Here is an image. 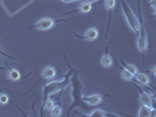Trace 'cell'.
<instances>
[{
    "label": "cell",
    "instance_id": "6da1fadb",
    "mask_svg": "<svg viewBox=\"0 0 156 117\" xmlns=\"http://www.w3.org/2000/svg\"><path fill=\"white\" fill-rule=\"evenodd\" d=\"M122 12H123L126 21L129 25V27L132 28V31L135 32V33H140V29H141L140 21H139L136 14L133 12V9L129 7V5H127L125 1H123V6H122Z\"/></svg>",
    "mask_w": 156,
    "mask_h": 117
},
{
    "label": "cell",
    "instance_id": "7a4b0ae2",
    "mask_svg": "<svg viewBox=\"0 0 156 117\" xmlns=\"http://www.w3.org/2000/svg\"><path fill=\"white\" fill-rule=\"evenodd\" d=\"M54 26V20L52 18H42L37 22L35 27L39 31H48Z\"/></svg>",
    "mask_w": 156,
    "mask_h": 117
},
{
    "label": "cell",
    "instance_id": "3957f363",
    "mask_svg": "<svg viewBox=\"0 0 156 117\" xmlns=\"http://www.w3.org/2000/svg\"><path fill=\"white\" fill-rule=\"evenodd\" d=\"M140 32L141 34L137 39V48L141 53H143L148 48V36H147V33L144 29H140Z\"/></svg>",
    "mask_w": 156,
    "mask_h": 117
},
{
    "label": "cell",
    "instance_id": "277c9868",
    "mask_svg": "<svg viewBox=\"0 0 156 117\" xmlns=\"http://www.w3.org/2000/svg\"><path fill=\"white\" fill-rule=\"evenodd\" d=\"M83 100L90 105H98L102 102V96L99 94H94L90 96H83Z\"/></svg>",
    "mask_w": 156,
    "mask_h": 117
},
{
    "label": "cell",
    "instance_id": "5b68a950",
    "mask_svg": "<svg viewBox=\"0 0 156 117\" xmlns=\"http://www.w3.org/2000/svg\"><path fill=\"white\" fill-rule=\"evenodd\" d=\"M98 36H99V31L95 27L88 28L86 31V33H85V39L87 41H94V40L98 39Z\"/></svg>",
    "mask_w": 156,
    "mask_h": 117
},
{
    "label": "cell",
    "instance_id": "8992f818",
    "mask_svg": "<svg viewBox=\"0 0 156 117\" xmlns=\"http://www.w3.org/2000/svg\"><path fill=\"white\" fill-rule=\"evenodd\" d=\"M140 102H141V104H142V105H146V107H151L153 100H151V96H150V94L141 93V95H140Z\"/></svg>",
    "mask_w": 156,
    "mask_h": 117
},
{
    "label": "cell",
    "instance_id": "52a82bcc",
    "mask_svg": "<svg viewBox=\"0 0 156 117\" xmlns=\"http://www.w3.org/2000/svg\"><path fill=\"white\" fill-rule=\"evenodd\" d=\"M134 76L136 77V81L140 82L141 84H143V86H148L149 82H150V80H149L147 74H143V73H139V71H137Z\"/></svg>",
    "mask_w": 156,
    "mask_h": 117
},
{
    "label": "cell",
    "instance_id": "ba28073f",
    "mask_svg": "<svg viewBox=\"0 0 156 117\" xmlns=\"http://www.w3.org/2000/svg\"><path fill=\"white\" fill-rule=\"evenodd\" d=\"M56 75V71L53 67H51V66H48L46 67L45 69L42 70V76L45 78H53Z\"/></svg>",
    "mask_w": 156,
    "mask_h": 117
},
{
    "label": "cell",
    "instance_id": "9c48e42d",
    "mask_svg": "<svg viewBox=\"0 0 156 117\" xmlns=\"http://www.w3.org/2000/svg\"><path fill=\"white\" fill-rule=\"evenodd\" d=\"M101 63H102V66L106 67V68L112 67V64H113V59H112V56H110L109 54H105L101 57Z\"/></svg>",
    "mask_w": 156,
    "mask_h": 117
},
{
    "label": "cell",
    "instance_id": "30bf717a",
    "mask_svg": "<svg viewBox=\"0 0 156 117\" xmlns=\"http://www.w3.org/2000/svg\"><path fill=\"white\" fill-rule=\"evenodd\" d=\"M8 78L11 80V81H18V80H20L21 77V75H20V71L18 69H11L8 71Z\"/></svg>",
    "mask_w": 156,
    "mask_h": 117
},
{
    "label": "cell",
    "instance_id": "8fae6325",
    "mask_svg": "<svg viewBox=\"0 0 156 117\" xmlns=\"http://www.w3.org/2000/svg\"><path fill=\"white\" fill-rule=\"evenodd\" d=\"M90 11H92V2L85 1V2H82V4L80 5V12H82V13H88V12H90Z\"/></svg>",
    "mask_w": 156,
    "mask_h": 117
},
{
    "label": "cell",
    "instance_id": "7c38bea8",
    "mask_svg": "<svg viewBox=\"0 0 156 117\" xmlns=\"http://www.w3.org/2000/svg\"><path fill=\"white\" fill-rule=\"evenodd\" d=\"M149 110H150V107L141 105V108H140V110H139V114H137V116H140V117H147V116H149Z\"/></svg>",
    "mask_w": 156,
    "mask_h": 117
},
{
    "label": "cell",
    "instance_id": "4fadbf2b",
    "mask_svg": "<svg viewBox=\"0 0 156 117\" xmlns=\"http://www.w3.org/2000/svg\"><path fill=\"white\" fill-rule=\"evenodd\" d=\"M88 116H90V117H105V116H107V112H105L103 110L95 109L93 112L88 114Z\"/></svg>",
    "mask_w": 156,
    "mask_h": 117
},
{
    "label": "cell",
    "instance_id": "5bb4252c",
    "mask_svg": "<svg viewBox=\"0 0 156 117\" xmlns=\"http://www.w3.org/2000/svg\"><path fill=\"white\" fill-rule=\"evenodd\" d=\"M51 111H52V116L54 117H59L62 115V108L60 105H54L53 109L51 110Z\"/></svg>",
    "mask_w": 156,
    "mask_h": 117
},
{
    "label": "cell",
    "instance_id": "9a60e30c",
    "mask_svg": "<svg viewBox=\"0 0 156 117\" xmlns=\"http://www.w3.org/2000/svg\"><path fill=\"white\" fill-rule=\"evenodd\" d=\"M121 76H122V78H123L125 81H132L134 77L133 74H130L127 69H123L121 71Z\"/></svg>",
    "mask_w": 156,
    "mask_h": 117
},
{
    "label": "cell",
    "instance_id": "2e32d148",
    "mask_svg": "<svg viewBox=\"0 0 156 117\" xmlns=\"http://www.w3.org/2000/svg\"><path fill=\"white\" fill-rule=\"evenodd\" d=\"M53 107H54V101L53 100H47L46 102H45V105H44V109L47 110V111H51V110L53 109Z\"/></svg>",
    "mask_w": 156,
    "mask_h": 117
},
{
    "label": "cell",
    "instance_id": "e0dca14e",
    "mask_svg": "<svg viewBox=\"0 0 156 117\" xmlns=\"http://www.w3.org/2000/svg\"><path fill=\"white\" fill-rule=\"evenodd\" d=\"M116 5V0H106L105 1V7L107 9H113Z\"/></svg>",
    "mask_w": 156,
    "mask_h": 117
},
{
    "label": "cell",
    "instance_id": "ac0fdd59",
    "mask_svg": "<svg viewBox=\"0 0 156 117\" xmlns=\"http://www.w3.org/2000/svg\"><path fill=\"white\" fill-rule=\"evenodd\" d=\"M126 69L128 70L130 74H133V75H135V74L139 71V70H137V67H136V66H134V64H132V63L127 64V66H126Z\"/></svg>",
    "mask_w": 156,
    "mask_h": 117
},
{
    "label": "cell",
    "instance_id": "d6986e66",
    "mask_svg": "<svg viewBox=\"0 0 156 117\" xmlns=\"http://www.w3.org/2000/svg\"><path fill=\"white\" fill-rule=\"evenodd\" d=\"M8 101H9V98H8V96L6 94H0V104H1V105L7 104Z\"/></svg>",
    "mask_w": 156,
    "mask_h": 117
},
{
    "label": "cell",
    "instance_id": "ffe728a7",
    "mask_svg": "<svg viewBox=\"0 0 156 117\" xmlns=\"http://www.w3.org/2000/svg\"><path fill=\"white\" fill-rule=\"evenodd\" d=\"M156 0H150V6L153 7V9H155V7H156Z\"/></svg>",
    "mask_w": 156,
    "mask_h": 117
},
{
    "label": "cell",
    "instance_id": "44dd1931",
    "mask_svg": "<svg viewBox=\"0 0 156 117\" xmlns=\"http://www.w3.org/2000/svg\"><path fill=\"white\" fill-rule=\"evenodd\" d=\"M63 2H74V1H76V0H62Z\"/></svg>",
    "mask_w": 156,
    "mask_h": 117
},
{
    "label": "cell",
    "instance_id": "7402d4cb",
    "mask_svg": "<svg viewBox=\"0 0 156 117\" xmlns=\"http://www.w3.org/2000/svg\"><path fill=\"white\" fill-rule=\"evenodd\" d=\"M151 73H153L154 75H155V74H156V73H155V67H153V68H151Z\"/></svg>",
    "mask_w": 156,
    "mask_h": 117
},
{
    "label": "cell",
    "instance_id": "603a6c76",
    "mask_svg": "<svg viewBox=\"0 0 156 117\" xmlns=\"http://www.w3.org/2000/svg\"><path fill=\"white\" fill-rule=\"evenodd\" d=\"M87 1H89V2H94V1H98V0H87Z\"/></svg>",
    "mask_w": 156,
    "mask_h": 117
}]
</instances>
